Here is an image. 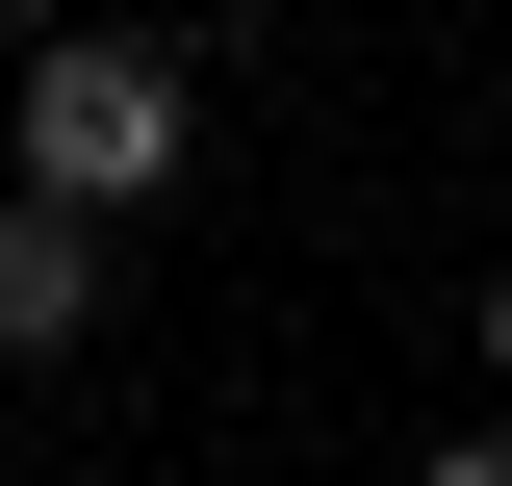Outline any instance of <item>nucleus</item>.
Masks as SVG:
<instances>
[{"instance_id": "4", "label": "nucleus", "mask_w": 512, "mask_h": 486, "mask_svg": "<svg viewBox=\"0 0 512 486\" xmlns=\"http://www.w3.org/2000/svg\"><path fill=\"white\" fill-rule=\"evenodd\" d=\"M487 359H512V282H487Z\"/></svg>"}, {"instance_id": "2", "label": "nucleus", "mask_w": 512, "mask_h": 486, "mask_svg": "<svg viewBox=\"0 0 512 486\" xmlns=\"http://www.w3.org/2000/svg\"><path fill=\"white\" fill-rule=\"evenodd\" d=\"M77 307H103V231L77 205H0V359H52Z\"/></svg>"}, {"instance_id": "1", "label": "nucleus", "mask_w": 512, "mask_h": 486, "mask_svg": "<svg viewBox=\"0 0 512 486\" xmlns=\"http://www.w3.org/2000/svg\"><path fill=\"white\" fill-rule=\"evenodd\" d=\"M154 180H180V52H154V26L26 52V205H77V231H103V205H154Z\"/></svg>"}, {"instance_id": "3", "label": "nucleus", "mask_w": 512, "mask_h": 486, "mask_svg": "<svg viewBox=\"0 0 512 486\" xmlns=\"http://www.w3.org/2000/svg\"><path fill=\"white\" fill-rule=\"evenodd\" d=\"M436 486H512V435H461V461H436Z\"/></svg>"}]
</instances>
